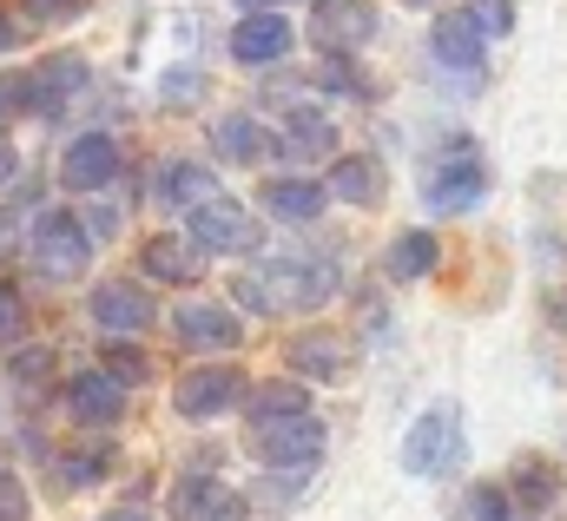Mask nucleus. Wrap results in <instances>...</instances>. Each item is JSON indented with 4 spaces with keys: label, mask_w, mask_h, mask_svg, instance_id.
<instances>
[{
    "label": "nucleus",
    "mask_w": 567,
    "mask_h": 521,
    "mask_svg": "<svg viewBox=\"0 0 567 521\" xmlns=\"http://www.w3.org/2000/svg\"><path fill=\"white\" fill-rule=\"evenodd\" d=\"M251 456L265 462V469H297V462H317L323 456V422L310 416V409H290V416H265V422H251Z\"/></svg>",
    "instance_id": "39448f33"
},
{
    "label": "nucleus",
    "mask_w": 567,
    "mask_h": 521,
    "mask_svg": "<svg viewBox=\"0 0 567 521\" xmlns=\"http://www.w3.org/2000/svg\"><path fill=\"white\" fill-rule=\"evenodd\" d=\"M53 476H60V489H93V482H106V476H113V449H106V442L73 449V456H60V462H53Z\"/></svg>",
    "instance_id": "a878e982"
},
{
    "label": "nucleus",
    "mask_w": 567,
    "mask_h": 521,
    "mask_svg": "<svg viewBox=\"0 0 567 521\" xmlns=\"http://www.w3.org/2000/svg\"><path fill=\"white\" fill-rule=\"evenodd\" d=\"M435 264H442L435 232H396V238L383 245V277H390V284H423Z\"/></svg>",
    "instance_id": "aec40b11"
},
{
    "label": "nucleus",
    "mask_w": 567,
    "mask_h": 521,
    "mask_svg": "<svg viewBox=\"0 0 567 521\" xmlns=\"http://www.w3.org/2000/svg\"><path fill=\"white\" fill-rule=\"evenodd\" d=\"M126 390H133V384H120V377L100 364V370L66 377V409H73V422H86V429H113V422L126 416Z\"/></svg>",
    "instance_id": "ddd939ff"
},
{
    "label": "nucleus",
    "mask_w": 567,
    "mask_h": 521,
    "mask_svg": "<svg viewBox=\"0 0 567 521\" xmlns=\"http://www.w3.org/2000/svg\"><path fill=\"white\" fill-rule=\"evenodd\" d=\"M310 476H317V462H297V469H265V489H251V502H258V509H290V502H303Z\"/></svg>",
    "instance_id": "bb28decb"
},
{
    "label": "nucleus",
    "mask_w": 567,
    "mask_h": 521,
    "mask_svg": "<svg viewBox=\"0 0 567 521\" xmlns=\"http://www.w3.org/2000/svg\"><path fill=\"white\" fill-rule=\"evenodd\" d=\"M323 185H330V198H343V205H363V212H370V205H383V192H390V185H383V165H377L370 152H350V159H337Z\"/></svg>",
    "instance_id": "6ab92c4d"
},
{
    "label": "nucleus",
    "mask_w": 567,
    "mask_h": 521,
    "mask_svg": "<svg viewBox=\"0 0 567 521\" xmlns=\"http://www.w3.org/2000/svg\"><path fill=\"white\" fill-rule=\"evenodd\" d=\"M172 337H178L185 350L218 357V350H238V344H245V324H238L231 304H178V310H172Z\"/></svg>",
    "instance_id": "f8f14e48"
},
{
    "label": "nucleus",
    "mask_w": 567,
    "mask_h": 521,
    "mask_svg": "<svg viewBox=\"0 0 567 521\" xmlns=\"http://www.w3.org/2000/svg\"><path fill=\"white\" fill-rule=\"evenodd\" d=\"M158 198L185 218L192 205H205V198H218V178L205 172V165H185V159H172L165 172H158Z\"/></svg>",
    "instance_id": "b1692460"
},
{
    "label": "nucleus",
    "mask_w": 567,
    "mask_h": 521,
    "mask_svg": "<svg viewBox=\"0 0 567 521\" xmlns=\"http://www.w3.org/2000/svg\"><path fill=\"white\" fill-rule=\"evenodd\" d=\"M403 7H429V0H403Z\"/></svg>",
    "instance_id": "37998d69"
},
{
    "label": "nucleus",
    "mask_w": 567,
    "mask_h": 521,
    "mask_svg": "<svg viewBox=\"0 0 567 521\" xmlns=\"http://www.w3.org/2000/svg\"><path fill=\"white\" fill-rule=\"evenodd\" d=\"M33 509H27V489L13 482V469L0 462V521H27Z\"/></svg>",
    "instance_id": "473e14b6"
},
{
    "label": "nucleus",
    "mask_w": 567,
    "mask_h": 521,
    "mask_svg": "<svg viewBox=\"0 0 567 521\" xmlns=\"http://www.w3.org/2000/svg\"><path fill=\"white\" fill-rule=\"evenodd\" d=\"M80 86H86V60L80 53H53V60H40L27 73V113L33 120H53V113H66V100Z\"/></svg>",
    "instance_id": "dca6fc26"
},
{
    "label": "nucleus",
    "mask_w": 567,
    "mask_h": 521,
    "mask_svg": "<svg viewBox=\"0 0 567 521\" xmlns=\"http://www.w3.org/2000/svg\"><path fill=\"white\" fill-rule=\"evenodd\" d=\"M468 20H475L482 33L508 40V33H515V0H468Z\"/></svg>",
    "instance_id": "7c9ffc66"
},
{
    "label": "nucleus",
    "mask_w": 567,
    "mask_h": 521,
    "mask_svg": "<svg viewBox=\"0 0 567 521\" xmlns=\"http://www.w3.org/2000/svg\"><path fill=\"white\" fill-rule=\"evenodd\" d=\"M140 270L158 277V284H192V277L205 270V245H198L192 232H185V238H178V232H152L140 245Z\"/></svg>",
    "instance_id": "f3484780"
},
{
    "label": "nucleus",
    "mask_w": 567,
    "mask_h": 521,
    "mask_svg": "<svg viewBox=\"0 0 567 521\" xmlns=\"http://www.w3.org/2000/svg\"><path fill=\"white\" fill-rule=\"evenodd\" d=\"M245 409H251V422H265V416H290V409H303V377L297 384H258V390L245 396Z\"/></svg>",
    "instance_id": "cd10ccee"
},
{
    "label": "nucleus",
    "mask_w": 567,
    "mask_h": 521,
    "mask_svg": "<svg viewBox=\"0 0 567 521\" xmlns=\"http://www.w3.org/2000/svg\"><path fill=\"white\" fill-rule=\"evenodd\" d=\"M100 521H152L145 509H113V515H100Z\"/></svg>",
    "instance_id": "a19ab883"
},
{
    "label": "nucleus",
    "mask_w": 567,
    "mask_h": 521,
    "mask_svg": "<svg viewBox=\"0 0 567 521\" xmlns=\"http://www.w3.org/2000/svg\"><path fill=\"white\" fill-rule=\"evenodd\" d=\"M20 178V152H13V139L0 132V185H13Z\"/></svg>",
    "instance_id": "4c0bfd02"
},
{
    "label": "nucleus",
    "mask_w": 567,
    "mask_h": 521,
    "mask_svg": "<svg viewBox=\"0 0 567 521\" xmlns=\"http://www.w3.org/2000/svg\"><path fill=\"white\" fill-rule=\"evenodd\" d=\"M165 509H172V521H238L245 515V496H231V482H218L205 469H185L172 482Z\"/></svg>",
    "instance_id": "9b49d317"
},
{
    "label": "nucleus",
    "mask_w": 567,
    "mask_h": 521,
    "mask_svg": "<svg viewBox=\"0 0 567 521\" xmlns=\"http://www.w3.org/2000/svg\"><path fill=\"white\" fill-rule=\"evenodd\" d=\"M323 205H330V185H317V178H271L265 185V212L284 225H310V218H323Z\"/></svg>",
    "instance_id": "4be33fe9"
},
{
    "label": "nucleus",
    "mask_w": 567,
    "mask_h": 521,
    "mask_svg": "<svg viewBox=\"0 0 567 521\" xmlns=\"http://www.w3.org/2000/svg\"><path fill=\"white\" fill-rule=\"evenodd\" d=\"M185 232L205 245V252H218V258H251L258 245H265V225L238 205V198H205V205H192L185 212Z\"/></svg>",
    "instance_id": "20e7f679"
},
{
    "label": "nucleus",
    "mask_w": 567,
    "mask_h": 521,
    "mask_svg": "<svg viewBox=\"0 0 567 521\" xmlns=\"http://www.w3.org/2000/svg\"><path fill=\"white\" fill-rule=\"evenodd\" d=\"M20 324H27V297H20V284L0 277V337H13Z\"/></svg>",
    "instance_id": "72a5a7b5"
},
{
    "label": "nucleus",
    "mask_w": 567,
    "mask_h": 521,
    "mask_svg": "<svg viewBox=\"0 0 567 521\" xmlns=\"http://www.w3.org/2000/svg\"><path fill=\"white\" fill-rule=\"evenodd\" d=\"M251 384H245V370L238 364H198V370H185L178 384H172V409L185 416V422H212V416H225L231 402H245Z\"/></svg>",
    "instance_id": "423d86ee"
},
{
    "label": "nucleus",
    "mask_w": 567,
    "mask_h": 521,
    "mask_svg": "<svg viewBox=\"0 0 567 521\" xmlns=\"http://www.w3.org/2000/svg\"><path fill=\"white\" fill-rule=\"evenodd\" d=\"M86 317H93L106 337H145V330L158 324V304H152V290H145V284L106 277V284H93V297H86Z\"/></svg>",
    "instance_id": "0eeeda50"
},
{
    "label": "nucleus",
    "mask_w": 567,
    "mask_h": 521,
    "mask_svg": "<svg viewBox=\"0 0 567 521\" xmlns=\"http://www.w3.org/2000/svg\"><path fill=\"white\" fill-rule=\"evenodd\" d=\"M423 198H429V212H468V205H482V198H488V165H482V152H475V145H455V159H435Z\"/></svg>",
    "instance_id": "1a4fd4ad"
},
{
    "label": "nucleus",
    "mask_w": 567,
    "mask_h": 521,
    "mask_svg": "<svg viewBox=\"0 0 567 521\" xmlns=\"http://www.w3.org/2000/svg\"><path fill=\"white\" fill-rule=\"evenodd\" d=\"M482 40H488V33L468 20V7H462V13H442V20L429 27V47H435V60H442V67H449L462 86H482Z\"/></svg>",
    "instance_id": "4468645a"
},
{
    "label": "nucleus",
    "mask_w": 567,
    "mask_h": 521,
    "mask_svg": "<svg viewBox=\"0 0 567 521\" xmlns=\"http://www.w3.org/2000/svg\"><path fill=\"white\" fill-rule=\"evenodd\" d=\"M508 496H515L522 509H548V502L561 496V476H555V462H548V456H522V462L508 469Z\"/></svg>",
    "instance_id": "393cba45"
},
{
    "label": "nucleus",
    "mask_w": 567,
    "mask_h": 521,
    "mask_svg": "<svg viewBox=\"0 0 567 521\" xmlns=\"http://www.w3.org/2000/svg\"><path fill=\"white\" fill-rule=\"evenodd\" d=\"M120 165H126V152H120L113 132H80V139L60 152V185H66L73 198H86V192H106V185L120 178Z\"/></svg>",
    "instance_id": "6e6552de"
},
{
    "label": "nucleus",
    "mask_w": 567,
    "mask_h": 521,
    "mask_svg": "<svg viewBox=\"0 0 567 521\" xmlns=\"http://www.w3.org/2000/svg\"><path fill=\"white\" fill-rule=\"evenodd\" d=\"M212 145H218V159H231V165H265V159L278 152V139L258 126L251 113H225V120H212Z\"/></svg>",
    "instance_id": "a211bd4d"
},
{
    "label": "nucleus",
    "mask_w": 567,
    "mask_h": 521,
    "mask_svg": "<svg viewBox=\"0 0 567 521\" xmlns=\"http://www.w3.org/2000/svg\"><path fill=\"white\" fill-rule=\"evenodd\" d=\"M278 152H284V159H323V152H337V120H330V113H317V106L290 113L284 132H278Z\"/></svg>",
    "instance_id": "5701e85b"
},
{
    "label": "nucleus",
    "mask_w": 567,
    "mask_h": 521,
    "mask_svg": "<svg viewBox=\"0 0 567 521\" xmlns=\"http://www.w3.org/2000/svg\"><path fill=\"white\" fill-rule=\"evenodd\" d=\"M106 370H113L120 384H133V390H140L145 377H152V357L140 350V337H113V344H106Z\"/></svg>",
    "instance_id": "c85d7f7f"
},
{
    "label": "nucleus",
    "mask_w": 567,
    "mask_h": 521,
    "mask_svg": "<svg viewBox=\"0 0 567 521\" xmlns=\"http://www.w3.org/2000/svg\"><path fill=\"white\" fill-rule=\"evenodd\" d=\"M93 225L80 218V212H40L33 218V232H27V258L40 277H53V284H73V277H86V264H93Z\"/></svg>",
    "instance_id": "f03ea898"
},
{
    "label": "nucleus",
    "mask_w": 567,
    "mask_h": 521,
    "mask_svg": "<svg viewBox=\"0 0 567 521\" xmlns=\"http://www.w3.org/2000/svg\"><path fill=\"white\" fill-rule=\"evenodd\" d=\"M403 469L410 476H449L462 469V409L455 402H429L403 436Z\"/></svg>",
    "instance_id": "7ed1b4c3"
},
{
    "label": "nucleus",
    "mask_w": 567,
    "mask_h": 521,
    "mask_svg": "<svg viewBox=\"0 0 567 521\" xmlns=\"http://www.w3.org/2000/svg\"><path fill=\"white\" fill-rule=\"evenodd\" d=\"M370 33H377V7H363V0H323L317 7V40L323 47L343 53V47H363Z\"/></svg>",
    "instance_id": "412c9836"
},
{
    "label": "nucleus",
    "mask_w": 567,
    "mask_h": 521,
    "mask_svg": "<svg viewBox=\"0 0 567 521\" xmlns=\"http://www.w3.org/2000/svg\"><path fill=\"white\" fill-rule=\"evenodd\" d=\"M290 20H284L278 7H251L238 27H231V60L238 67H278L284 53H290Z\"/></svg>",
    "instance_id": "2eb2a0df"
},
{
    "label": "nucleus",
    "mask_w": 567,
    "mask_h": 521,
    "mask_svg": "<svg viewBox=\"0 0 567 521\" xmlns=\"http://www.w3.org/2000/svg\"><path fill=\"white\" fill-rule=\"evenodd\" d=\"M27 113V80H13V73H0V132L13 126Z\"/></svg>",
    "instance_id": "f704fd0d"
},
{
    "label": "nucleus",
    "mask_w": 567,
    "mask_h": 521,
    "mask_svg": "<svg viewBox=\"0 0 567 521\" xmlns=\"http://www.w3.org/2000/svg\"><path fill=\"white\" fill-rule=\"evenodd\" d=\"M20 245V212H0V258Z\"/></svg>",
    "instance_id": "58836bf2"
},
{
    "label": "nucleus",
    "mask_w": 567,
    "mask_h": 521,
    "mask_svg": "<svg viewBox=\"0 0 567 521\" xmlns=\"http://www.w3.org/2000/svg\"><path fill=\"white\" fill-rule=\"evenodd\" d=\"M13 47H20V27H13V20L0 13V53H13Z\"/></svg>",
    "instance_id": "ea45409f"
},
{
    "label": "nucleus",
    "mask_w": 567,
    "mask_h": 521,
    "mask_svg": "<svg viewBox=\"0 0 567 521\" xmlns=\"http://www.w3.org/2000/svg\"><path fill=\"white\" fill-rule=\"evenodd\" d=\"M284 364H290V377H303V384H343L350 364H357V350H350L343 330H297V337L284 344Z\"/></svg>",
    "instance_id": "9d476101"
},
{
    "label": "nucleus",
    "mask_w": 567,
    "mask_h": 521,
    "mask_svg": "<svg viewBox=\"0 0 567 521\" xmlns=\"http://www.w3.org/2000/svg\"><path fill=\"white\" fill-rule=\"evenodd\" d=\"M231 297L251 317H297V310H323L337 297V264L323 258H258L251 270L231 277Z\"/></svg>",
    "instance_id": "f257e3e1"
},
{
    "label": "nucleus",
    "mask_w": 567,
    "mask_h": 521,
    "mask_svg": "<svg viewBox=\"0 0 567 521\" xmlns=\"http://www.w3.org/2000/svg\"><path fill=\"white\" fill-rule=\"evenodd\" d=\"M245 7H278V0H245Z\"/></svg>",
    "instance_id": "79ce46f5"
},
{
    "label": "nucleus",
    "mask_w": 567,
    "mask_h": 521,
    "mask_svg": "<svg viewBox=\"0 0 567 521\" xmlns=\"http://www.w3.org/2000/svg\"><path fill=\"white\" fill-rule=\"evenodd\" d=\"M33 7V20H73V13H86V0H27Z\"/></svg>",
    "instance_id": "e433bc0d"
},
{
    "label": "nucleus",
    "mask_w": 567,
    "mask_h": 521,
    "mask_svg": "<svg viewBox=\"0 0 567 521\" xmlns=\"http://www.w3.org/2000/svg\"><path fill=\"white\" fill-rule=\"evenodd\" d=\"M515 515V496L508 489H495V482H482L475 489V502H468V521H508Z\"/></svg>",
    "instance_id": "2f4dec72"
},
{
    "label": "nucleus",
    "mask_w": 567,
    "mask_h": 521,
    "mask_svg": "<svg viewBox=\"0 0 567 521\" xmlns=\"http://www.w3.org/2000/svg\"><path fill=\"white\" fill-rule=\"evenodd\" d=\"M317 80H323V86H330V93H363V80H357V67H350V60H343V53H337V60H330V67H323V73H317Z\"/></svg>",
    "instance_id": "c9c22d12"
},
{
    "label": "nucleus",
    "mask_w": 567,
    "mask_h": 521,
    "mask_svg": "<svg viewBox=\"0 0 567 521\" xmlns=\"http://www.w3.org/2000/svg\"><path fill=\"white\" fill-rule=\"evenodd\" d=\"M47 370H53V350H47V344H33V350L7 357V377H13V390H40V384H47Z\"/></svg>",
    "instance_id": "c756f323"
}]
</instances>
